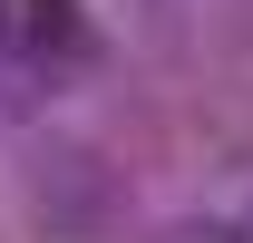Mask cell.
<instances>
[{
    "mask_svg": "<svg viewBox=\"0 0 253 243\" xmlns=\"http://www.w3.org/2000/svg\"><path fill=\"white\" fill-rule=\"evenodd\" d=\"M78 0H0V49L10 59H49V49H78Z\"/></svg>",
    "mask_w": 253,
    "mask_h": 243,
    "instance_id": "obj_1",
    "label": "cell"
},
{
    "mask_svg": "<svg viewBox=\"0 0 253 243\" xmlns=\"http://www.w3.org/2000/svg\"><path fill=\"white\" fill-rule=\"evenodd\" d=\"M205 243H234V234H205Z\"/></svg>",
    "mask_w": 253,
    "mask_h": 243,
    "instance_id": "obj_2",
    "label": "cell"
}]
</instances>
